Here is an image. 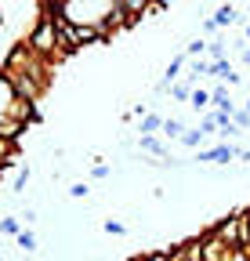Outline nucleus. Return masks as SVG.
Instances as JSON below:
<instances>
[{"instance_id": "obj_1", "label": "nucleus", "mask_w": 250, "mask_h": 261, "mask_svg": "<svg viewBox=\"0 0 250 261\" xmlns=\"http://www.w3.org/2000/svg\"><path fill=\"white\" fill-rule=\"evenodd\" d=\"M116 0H62V18L73 25H105Z\"/></svg>"}, {"instance_id": "obj_2", "label": "nucleus", "mask_w": 250, "mask_h": 261, "mask_svg": "<svg viewBox=\"0 0 250 261\" xmlns=\"http://www.w3.org/2000/svg\"><path fill=\"white\" fill-rule=\"evenodd\" d=\"M25 44H29V51H37V55H44V58H58V40H54V18L51 15H40L37 18V25L29 29V37H25Z\"/></svg>"}, {"instance_id": "obj_3", "label": "nucleus", "mask_w": 250, "mask_h": 261, "mask_svg": "<svg viewBox=\"0 0 250 261\" xmlns=\"http://www.w3.org/2000/svg\"><path fill=\"white\" fill-rule=\"evenodd\" d=\"M210 232L221 240V243H229V247H239V211H232L229 218H221Z\"/></svg>"}, {"instance_id": "obj_4", "label": "nucleus", "mask_w": 250, "mask_h": 261, "mask_svg": "<svg viewBox=\"0 0 250 261\" xmlns=\"http://www.w3.org/2000/svg\"><path fill=\"white\" fill-rule=\"evenodd\" d=\"M200 243H203V261H221L232 247L229 243H221V240H217L214 232H210V228H207V232H200Z\"/></svg>"}, {"instance_id": "obj_5", "label": "nucleus", "mask_w": 250, "mask_h": 261, "mask_svg": "<svg viewBox=\"0 0 250 261\" xmlns=\"http://www.w3.org/2000/svg\"><path fill=\"white\" fill-rule=\"evenodd\" d=\"M15 102H18V94H15V87H11V80L0 73V120H11V109H15Z\"/></svg>"}, {"instance_id": "obj_6", "label": "nucleus", "mask_w": 250, "mask_h": 261, "mask_svg": "<svg viewBox=\"0 0 250 261\" xmlns=\"http://www.w3.org/2000/svg\"><path fill=\"white\" fill-rule=\"evenodd\" d=\"M214 25L217 29H229V25H236V22H243V15L236 11V4H221V8H214Z\"/></svg>"}, {"instance_id": "obj_7", "label": "nucleus", "mask_w": 250, "mask_h": 261, "mask_svg": "<svg viewBox=\"0 0 250 261\" xmlns=\"http://www.w3.org/2000/svg\"><path fill=\"white\" fill-rule=\"evenodd\" d=\"M210 106H214L217 113H236V102L229 98L225 84H217V87H210Z\"/></svg>"}, {"instance_id": "obj_8", "label": "nucleus", "mask_w": 250, "mask_h": 261, "mask_svg": "<svg viewBox=\"0 0 250 261\" xmlns=\"http://www.w3.org/2000/svg\"><path fill=\"white\" fill-rule=\"evenodd\" d=\"M163 113H145V116H138V135H160L163 130Z\"/></svg>"}, {"instance_id": "obj_9", "label": "nucleus", "mask_w": 250, "mask_h": 261, "mask_svg": "<svg viewBox=\"0 0 250 261\" xmlns=\"http://www.w3.org/2000/svg\"><path fill=\"white\" fill-rule=\"evenodd\" d=\"M181 145H185V149H210V145H207V135H203L200 127H185Z\"/></svg>"}, {"instance_id": "obj_10", "label": "nucleus", "mask_w": 250, "mask_h": 261, "mask_svg": "<svg viewBox=\"0 0 250 261\" xmlns=\"http://www.w3.org/2000/svg\"><path fill=\"white\" fill-rule=\"evenodd\" d=\"M15 247H18L22 254H37V247H40V243H37V232H33V228H22V232L15 236Z\"/></svg>"}, {"instance_id": "obj_11", "label": "nucleus", "mask_w": 250, "mask_h": 261, "mask_svg": "<svg viewBox=\"0 0 250 261\" xmlns=\"http://www.w3.org/2000/svg\"><path fill=\"white\" fill-rule=\"evenodd\" d=\"M160 135H163L167 142H181V135H185V123H181L178 116H167V120H163V130H160Z\"/></svg>"}, {"instance_id": "obj_12", "label": "nucleus", "mask_w": 250, "mask_h": 261, "mask_svg": "<svg viewBox=\"0 0 250 261\" xmlns=\"http://www.w3.org/2000/svg\"><path fill=\"white\" fill-rule=\"evenodd\" d=\"M22 228H25V225H22V218H18V214H4V218H0V232L11 236V240L22 232Z\"/></svg>"}, {"instance_id": "obj_13", "label": "nucleus", "mask_w": 250, "mask_h": 261, "mask_svg": "<svg viewBox=\"0 0 250 261\" xmlns=\"http://www.w3.org/2000/svg\"><path fill=\"white\" fill-rule=\"evenodd\" d=\"M225 51H229V47H225V37L207 40V58H210V62H221V58H225Z\"/></svg>"}, {"instance_id": "obj_14", "label": "nucleus", "mask_w": 250, "mask_h": 261, "mask_svg": "<svg viewBox=\"0 0 250 261\" xmlns=\"http://www.w3.org/2000/svg\"><path fill=\"white\" fill-rule=\"evenodd\" d=\"M171 98H174V102H189V98H192V84H189V80L171 84Z\"/></svg>"}, {"instance_id": "obj_15", "label": "nucleus", "mask_w": 250, "mask_h": 261, "mask_svg": "<svg viewBox=\"0 0 250 261\" xmlns=\"http://www.w3.org/2000/svg\"><path fill=\"white\" fill-rule=\"evenodd\" d=\"M189 106H192L196 113H203V109L210 106V91H203V87H192V98H189Z\"/></svg>"}, {"instance_id": "obj_16", "label": "nucleus", "mask_w": 250, "mask_h": 261, "mask_svg": "<svg viewBox=\"0 0 250 261\" xmlns=\"http://www.w3.org/2000/svg\"><path fill=\"white\" fill-rule=\"evenodd\" d=\"M29 178H33V171H29V167H18V174H15V181H11V192H15V196H22V192H25V185H29Z\"/></svg>"}, {"instance_id": "obj_17", "label": "nucleus", "mask_w": 250, "mask_h": 261, "mask_svg": "<svg viewBox=\"0 0 250 261\" xmlns=\"http://www.w3.org/2000/svg\"><path fill=\"white\" fill-rule=\"evenodd\" d=\"M185 55H189V58H203L207 55V40L203 37H192L189 44H185Z\"/></svg>"}, {"instance_id": "obj_18", "label": "nucleus", "mask_w": 250, "mask_h": 261, "mask_svg": "<svg viewBox=\"0 0 250 261\" xmlns=\"http://www.w3.org/2000/svg\"><path fill=\"white\" fill-rule=\"evenodd\" d=\"M163 11H167V8L160 4V0H152V4L142 11V22H156V18H163Z\"/></svg>"}, {"instance_id": "obj_19", "label": "nucleus", "mask_w": 250, "mask_h": 261, "mask_svg": "<svg viewBox=\"0 0 250 261\" xmlns=\"http://www.w3.org/2000/svg\"><path fill=\"white\" fill-rule=\"evenodd\" d=\"M87 196H91V185L87 181H73L69 185V200H87Z\"/></svg>"}, {"instance_id": "obj_20", "label": "nucleus", "mask_w": 250, "mask_h": 261, "mask_svg": "<svg viewBox=\"0 0 250 261\" xmlns=\"http://www.w3.org/2000/svg\"><path fill=\"white\" fill-rule=\"evenodd\" d=\"M102 228H105L109 236H123V232H127V225L116 221V218H105V221H102Z\"/></svg>"}, {"instance_id": "obj_21", "label": "nucleus", "mask_w": 250, "mask_h": 261, "mask_svg": "<svg viewBox=\"0 0 250 261\" xmlns=\"http://www.w3.org/2000/svg\"><path fill=\"white\" fill-rule=\"evenodd\" d=\"M229 73H232V62H229V58H221V62H214V73H210V76L229 80Z\"/></svg>"}, {"instance_id": "obj_22", "label": "nucleus", "mask_w": 250, "mask_h": 261, "mask_svg": "<svg viewBox=\"0 0 250 261\" xmlns=\"http://www.w3.org/2000/svg\"><path fill=\"white\" fill-rule=\"evenodd\" d=\"M109 174H113L109 163H91V178H95V181H102V178H109Z\"/></svg>"}, {"instance_id": "obj_23", "label": "nucleus", "mask_w": 250, "mask_h": 261, "mask_svg": "<svg viewBox=\"0 0 250 261\" xmlns=\"http://www.w3.org/2000/svg\"><path fill=\"white\" fill-rule=\"evenodd\" d=\"M232 123H236L239 130H250V113H246V109H236V113H232Z\"/></svg>"}, {"instance_id": "obj_24", "label": "nucleus", "mask_w": 250, "mask_h": 261, "mask_svg": "<svg viewBox=\"0 0 250 261\" xmlns=\"http://www.w3.org/2000/svg\"><path fill=\"white\" fill-rule=\"evenodd\" d=\"M221 261H250V254H246V247H232Z\"/></svg>"}, {"instance_id": "obj_25", "label": "nucleus", "mask_w": 250, "mask_h": 261, "mask_svg": "<svg viewBox=\"0 0 250 261\" xmlns=\"http://www.w3.org/2000/svg\"><path fill=\"white\" fill-rule=\"evenodd\" d=\"M18 218H22V225H25V228H33V225H37V221H40V214H37V211H33V207H25V211H22V214H18Z\"/></svg>"}, {"instance_id": "obj_26", "label": "nucleus", "mask_w": 250, "mask_h": 261, "mask_svg": "<svg viewBox=\"0 0 250 261\" xmlns=\"http://www.w3.org/2000/svg\"><path fill=\"white\" fill-rule=\"evenodd\" d=\"M200 33H203V37H217V33H221V29H217V25H214V18L207 15V18L200 22Z\"/></svg>"}, {"instance_id": "obj_27", "label": "nucleus", "mask_w": 250, "mask_h": 261, "mask_svg": "<svg viewBox=\"0 0 250 261\" xmlns=\"http://www.w3.org/2000/svg\"><path fill=\"white\" fill-rule=\"evenodd\" d=\"M239 55H243V65H250V44H246V47H243Z\"/></svg>"}, {"instance_id": "obj_28", "label": "nucleus", "mask_w": 250, "mask_h": 261, "mask_svg": "<svg viewBox=\"0 0 250 261\" xmlns=\"http://www.w3.org/2000/svg\"><path fill=\"white\" fill-rule=\"evenodd\" d=\"M243 40H246V44H250V22H246V25H243Z\"/></svg>"}, {"instance_id": "obj_29", "label": "nucleus", "mask_w": 250, "mask_h": 261, "mask_svg": "<svg viewBox=\"0 0 250 261\" xmlns=\"http://www.w3.org/2000/svg\"><path fill=\"white\" fill-rule=\"evenodd\" d=\"M0 25H4V11H0Z\"/></svg>"}, {"instance_id": "obj_30", "label": "nucleus", "mask_w": 250, "mask_h": 261, "mask_svg": "<svg viewBox=\"0 0 250 261\" xmlns=\"http://www.w3.org/2000/svg\"><path fill=\"white\" fill-rule=\"evenodd\" d=\"M246 113H250V98H246Z\"/></svg>"}]
</instances>
